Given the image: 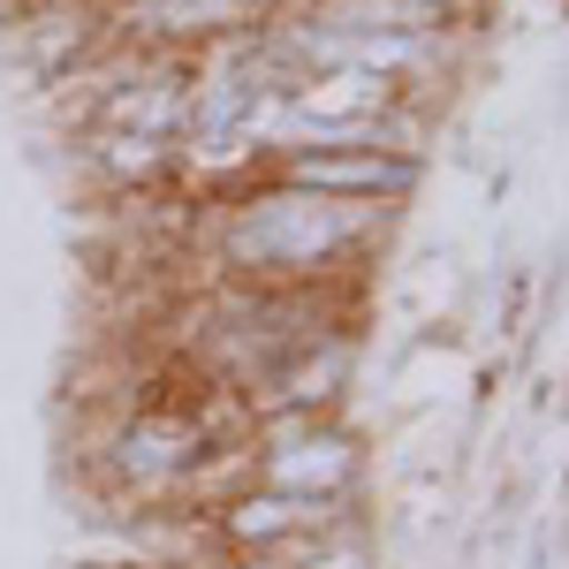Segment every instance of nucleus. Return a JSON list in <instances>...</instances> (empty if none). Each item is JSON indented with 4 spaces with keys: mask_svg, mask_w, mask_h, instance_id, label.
<instances>
[{
    "mask_svg": "<svg viewBox=\"0 0 569 569\" xmlns=\"http://www.w3.org/2000/svg\"><path fill=\"white\" fill-rule=\"evenodd\" d=\"M395 236V213L319 198L281 176H243L228 182L206 213V251L220 281L251 289H342L365 259H380Z\"/></svg>",
    "mask_w": 569,
    "mask_h": 569,
    "instance_id": "obj_1",
    "label": "nucleus"
},
{
    "mask_svg": "<svg viewBox=\"0 0 569 569\" xmlns=\"http://www.w3.org/2000/svg\"><path fill=\"white\" fill-rule=\"evenodd\" d=\"M251 486L305 493V501H365V433L350 418H259Z\"/></svg>",
    "mask_w": 569,
    "mask_h": 569,
    "instance_id": "obj_2",
    "label": "nucleus"
},
{
    "mask_svg": "<svg viewBox=\"0 0 569 569\" xmlns=\"http://www.w3.org/2000/svg\"><path fill=\"white\" fill-rule=\"evenodd\" d=\"M426 168L433 160L380 152V144H305V152H273L259 176H281V182H297V190H319V198H350V206L402 213L426 190Z\"/></svg>",
    "mask_w": 569,
    "mask_h": 569,
    "instance_id": "obj_3",
    "label": "nucleus"
},
{
    "mask_svg": "<svg viewBox=\"0 0 569 569\" xmlns=\"http://www.w3.org/2000/svg\"><path fill=\"white\" fill-rule=\"evenodd\" d=\"M213 569H297V555H220Z\"/></svg>",
    "mask_w": 569,
    "mask_h": 569,
    "instance_id": "obj_4",
    "label": "nucleus"
}]
</instances>
